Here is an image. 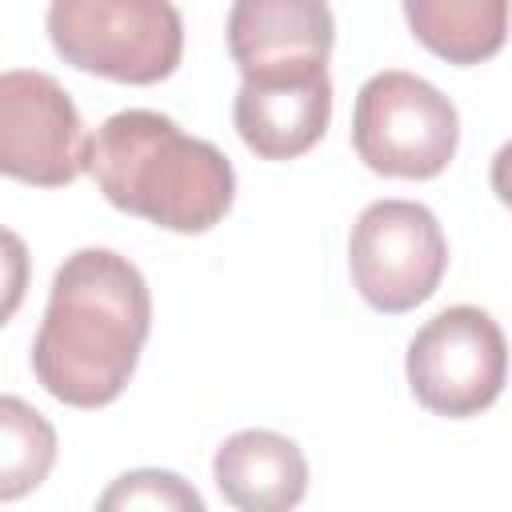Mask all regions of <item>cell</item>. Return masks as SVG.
I'll return each mask as SVG.
<instances>
[{
  "label": "cell",
  "instance_id": "4",
  "mask_svg": "<svg viewBox=\"0 0 512 512\" xmlns=\"http://www.w3.org/2000/svg\"><path fill=\"white\" fill-rule=\"evenodd\" d=\"M456 144V104L424 76L388 68L356 92L352 148L376 176L432 180L452 164Z\"/></svg>",
  "mask_w": 512,
  "mask_h": 512
},
{
  "label": "cell",
  "instance_id": "8",
  "mask_svg": "<svg viewBox=\"0 0 512 512\" xmlns=\"http://www.w3.org/2000/svg\"><path fill=\"white\" fill-rule=\"evenodd\" d=\"M332 120V80L328 64L284 68L244 76L232 100V124L248 152L260 160L304 156Z\"/></svg>",
  "mask_w": 512,
  "mask_h": 512
},
{
  "label": "cell",
  "instance_id": "1",
  "mask_svg": "<svg viewBox=\"0 0 512 512\" xmlns=\"http://www.w3.org/2000/svg\"><path fill=\"white\" fill-rule=\"evenodd\" d=\"M148 328L152 292L140 268L112 248H80L52 276L32 376L68 408H104L128 388Z\"/></svg>",
  "mask_w": 512,
  "mask_h": 512
},
{
  "label": "cell",
  "instance_id": "9",
  "mask_svg": "<svg viewBox=\"0 0 512 512\" xmlns=\"http://www.w3.org/2000/svg\"><path fill=\"white\" fill-rule=\"evenodd\" d=\"M228 56L240 76L328 64L336 20L328 0H232Z\"/></svg>",
  "mask_w": 512,
  "mask_h": 512
},
{
  "label": "cell",
  "instance_id": "10",
  "mask_svg": "<svg viewBox=\"0 0 512 512\" xmlns=\"http://www.w3.org/2000/svg\"><path fill=\"white\" fill-rule=\"evenodd\" d=\"M212 480L240 512H288L308 492V460L296 440L272 428H244L216 448Z\"/></svg>",
  "mask_w": 512,
  "mask_h": 512
},
{
  "label": "cell",
  "instance_id": "7",
  "mask_svg": "<svg viewBox=\"0 0 512 512\" xmlns=\"http://www.w3.org/2000/svg\"><path fill=\"white\" fill-rule=\"evenodd\" d=\"M92 136L72 96L36 68L0 76V172L36 188H64L88 172Z\"/></svg>",
  "mask_w": 512,
  "mask_h": 512
},
{
  "label": "cell",
  "instance_id": "13",
  "mask_svg": "<svg viewBox=\"0 0 512 512\" xmlns=\"http://www.w3.org/2000/svg\"><path fill=\"white\" fill-rule=\"evenodd\" d=\"M100 508H204V496L184 484L176 472H160V468H136L124 472L104 496Z\"/></svg>",
  "mask_w": 512,
  "mask_h": 512
},
{
  "label": "cell",
  "instance_id": "12",
  "mask_svg": "<svg viewBox=\"0 0 512 512\" xmlns=\"http://www.w3.org/2000/svg\"><path fill=\"white\" fill-rule=\"evenodd\" d=\"M56 460L52 424L20 396L0 400V500L32 492Z\"/></svg>",
  "mask_w": 512,
  "mask_h": 512
},
{
  "label": "cell",
  "instance_id": "14",
  "mask_svg": "<svg viewBox=\"0 0 512 512\" xmlns=\"http://www.w3.org/2000/svg\"><path fill=\"white\" fill-rule=\"evenodd\" d=\"M488 180H492V192L504 208H512V140L500 144V152L492 156V168H488Z\"/></svg>",
  "mask_w": 512,
  "mask_h": 512
},
{
  "label": "cell",
  "instance_id": "11",
  "mask_svg": "<svg viewBox=\"0 0 512 512\" xmlns=\"http://www.w3.org/2000/svg\"><path fill=\"white\" fill-rule=\"evenodd\" d=\"M512 0H404L412 36L448 64H484L508 40Z\"/></svg>",
  "mask_w": 512,
  "mask_h": 512
},
{
  "label": "cell",
  "instance_id": "6",
  "mask_svg": "<svg viewBox=\"0 0 512 512\" xmlns=\"http://www.w3.org/2000/svg\"><path fill=\"white\" fill-rule=\"evenodd\" d=\"M348 268L368 308L400 316L440 288L448 268V240L424 204L376 200L352 224Z\"/></svg>",
  "mask_w": 512,
  "mask_h": 512
},
{
  "label": "cell",
  "instance_id": "2",
  "mask_svg": "<svg viewBox=\"0 0 512 512\" xmlns=\"http://www.w3.org/2000/svg\"><path fill=\"white\" fill-rule=\"evenodd\" d=\"M88 172L112 208L184 236L216 228L236 200L232 160L152 108L108 116L92 136Z\"/></svg>",
  "mask_w": 512,
  "mask_h": 512
},
{
  "label": "cell",
  "instance_id": "5",
  "mask_svg": "<svg viewBox=\"0 0 512 512\" xmlns=\"http://www.w3.org/2000/svg\"><path fill=\"white\" fill-rule=\"evenodd\" d=\"M412 396L448 420H468L496 404L508 380V340L476 304L436 312L404 356Z\"/></svg>",
  "mask_w": 512,
  "mask_h": 512
},
{
  "label": "cell",
  "instance_id": "3",
  "mask_svg": "<svg viewBox=\"0 0 512 512\" xmlns=\"http://www.w3.org/2000/svg\"><path fill=\"white\" fill-rule=\"evenodd\" d=\"M48 40L80 72L160 84L184 56V20L172 0H48Z\"/></svg>",
  "mask_w": 512,
  "mask_h": 512
}]
</instances>
